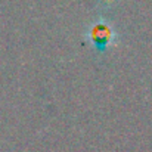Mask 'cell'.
<instances>
[{
    "label": "cell",
    "mask_w": 152,
    "mask_h": 152,
    "mask_svg": "<svg viewBox=\"0 0 152 152\" xmlns=\"http://www.w3.org/2000/svg\"><path fill=\"white\" fill-rule=\"evenodd\" d=\"M92 39L95 40L96 45L102 46V42H108L111 39V30L106 27H95L92 31Z\"/></svg>",
    "instance_id": "cell-1"
}]
</instances>
